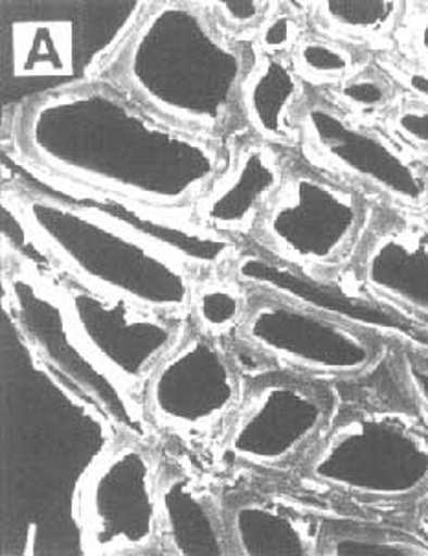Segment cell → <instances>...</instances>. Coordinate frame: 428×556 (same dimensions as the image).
<instances>
[{
  "mask_svg": "<svg viewBox=\"0 0 428 556\" xmlns=\"http://www.w3.org/2000/svg\"><path fill=\"white\" fill-rule=\"evenodd\" d=\"M239 101L256 138L276 148L300 138V109L304 105V81L284 58L265 55L247 71Z\"/></svg>",
  "mask_w": 428,
  "mask_h": 556,
  "instance_id": "18",
  "label": "cell"
},
{
  "mask_svg": "<svg viewBox=\"0 0 428 556\" xmlns=\"http://www.w3.org/2000/svg\"><path fill=\"white\" fill-rule=\"evenodd\" d=\"M239 334L268 358L316 375L363 374L379 355L374 332L270 290L252 289Z\"/></svg>",
  "mask_w": 428,
  "mask_h": 556,
  "instance_id": "10",
  "label": "cell"
},
{
  "mask_svg": "<svg viewBox=\"0 0 428 556\" xmlns=\"http://www.w3.org/2000/svg\"><path fill=\"white\" fill-rule=\"evenodd\" d=\"M4 201L79 283L153 313L190 311L193 270L155 244L52 197L12 188Z\"/></svg>",
  "mask_w": 428,
  "mask_h": 556,
  "instance_id": "4",
  "label": "cell"
},
{
  "mask_svg": "<svg viewBox=\"0 0 428 556\" xmlns=\"http://www.w3.org/2000/svg\"><path fill=\"white\" fill-rule=\"evenodd\" d=\"M119 76L151 113L206 138L230 122L247 66L196 7L159 2L119 55Z\"/></svg>",
  "mask_w": 428,
  "mask_h": 556,
  "instance_id": "2",
  "label": "cell"
},
{
  "mask_svg": "<svg viewBox=\"0 0 428 556\" xmlns=\"http://www.w3.org/2000/svg\"><path fill=\"white\" fill-rule=\"evenodd\" d=\"M149 8L133 0H4V108L28 109L96 85Z\"/></svg>",
  "mask_w": 428,
  "mask_h": 556,
  "instance_id": "3",
  "label": "cell"
},
{
  "mask_svg": "<svg viewBox=\"0 0 428 556\" xmlns=\"http://www.w3.org/2000/svg\"><path fill=\"white\" fill-rule=\"evenodd\" d=\"M214 8L226 26L236 28V30H244V28L257 26L262 21H267L270 4L247 0V2H217Z\"/></svg>",
  "mask_w": 428,
  "mask_h": 556,
  "instance_id": "27",
  "label": "cell"
},
{
  "mask_svg": "<svg viewBox=\"0 0 428 556\" xmlns=\"http://www.w3.org/2000/svg\"><path fill=\"white\" fill-rule=\"evenodd\" d=\"M322 553L333 556H417L428 555V549L392 534L344 531L331 534Z\"/></svg>",
  "mask_w": 428,
  "mask_h": 556,
  "instance_id": "23",
  "label": "cell"
},
{
  "mask_svg": "<svg viewBox=\"0 0 428 556\" xmlns=\"http://www.w3.org/2000/svg\"><path fill=\"white\" fill-rule=\"evenodd\" d=\"M399 84L403 85L419 103L428 105V66L423 63H403L392 66Z\"/></svg>",
  "mask_w": 428,
  "mask_h": 556,
  "instance_id": "29",
  "label": "cell"
},
{
  "mask_svg": "<svg viewBox=\"0 0 428 556\" xmlns=\"http://www.w3.org/2000/svg\"><path fill=\"white\" fill-rule=\"evenodd\" d=\"M24 154L60 177L180 210L219 173L209 138L100 85L24 109Z\"/></svg>",
  "mask_w": 428,
  "mask_h": 556,
  "instance_id": "1",
  "label": "cell"
},
{
  "mask_svg": "<svg viewBox=\"0 0 428 556\" xmlns=\"http://www.w3.org/2000/svg\"><path fill=\"white\" fill-rule=\"evenodd\" d=\"M326 396L315 386L265 377L250 388L226 430V456L250 467L287 465L318 438L326 425Z\"/></svg>",
  "mask_w": 428,
  "mask_h": 556,
  "instance_id": "14",
  "label": "cell"
},
{
  "mask_svg": "<svg viewBox=\"0 0 428 556\" xmlns=\"http://www.w3.org/2000/svg\"><path fill=\"white\" fill-rule=\"evenodd\" d=\"M363 199L316 173L289 172L257 225L267 254L287 267L320 278L335 268L361 236Z\"/></svg>",
  "mask_w": 428,
  "mask_h": 556,
  "instance_id": "7",
  "label": "cell"
},
{
  "mask_svg": "<svg viewBox=\"0 0 428 556\" xmlns=\"http://www.w3.org/2000/svg\"><path fill=\"white\" fill-rule=\"evenodd\" d=\"M234 555L311 556L322 553L315 521L270 503L250 500L228 513Z\"/></svg>",
  "mask_w": 428,
  "mask_h": 556,
  "instance_id": "19",
  "label": "cell"
},
{
  "mask_svg": "<svg viewBox=\"0 0 428 556\" xmlns=\"http://www.w3.org/2000/svg\"><path fill=\"white\" fill-rule=\"evenodd\" d=\"M300 30L302 26L291 13L281 12L270 15L263 23L262 34H260V42L265 54L281 58L292 48H297L298 42L302 41Z\"/></svg>",
  "mask_w": 428,
  "mask_h": 556,
  "instance_id": "25",
  "label": "cell"
},
{
  "mask_svg": "<svg viewBox=\"0 0 428 556\" xmlns=\"http://www.w3.org/2000/svg\"><path fill=\"white\" fill-rule=\"evenodd\" d=\"M4 289L8 318L32 351L78 391L109 427L124 438L148 443L153 438V420L143 399L96 358L72 324L55 283L26 268H15L8 274Z\"/></svg>",
  "mask_w": 428,
  "mask_h": 556,
  "instance_id": "5",
  "label": "cell"
},
{
  "mask_svg": "<svg viewBox=\"0 0 428 556\" xmlns=\"http://www.w3.org/2000/svg\"><path fill=\"white\" fill-rule=\"evenodd\" d=\"M399 369L412 395L428 412V355L414 348L406 350L399 361Z\"/></svg>",
  "mask_w": 428,
  "mask_h": 556,
  "instance_id": "28",
  "label": "cell"
},
{
  "mask_svg": "<svg viewBox=\"0 0 428 556\" xmlns=\"http://www.w3.org/2000/svg\"><path fill=\"white\" fill-rule=\"evenodd\" d=\"M300 138L329 169L368 184L401 206L428 204V169L392 138L364 127L329 101H305Z\"/></svg>",
  "mask_w": 428,
  "mask_h": 556,
  "instance_id": "11",
  "label": "cell"
},
{
  "mask_svg": "<svg viewBox=\"0 0 428 556\" xmlns=\"http://www.w3.org/2000/svg\"><path fill=\"white\" fill-rule=\"evenodd\" d=\"M243 285L238 278H206L196 283L190 311L197 331L215 340L239 331L250 303Z\"/></svg>",
  "mask_w": 428,
  "mask_h": 556,
  "instance_id": "20",
  "label": "cell"
},
{
  "mask_svg": "<svg viewBox=\"0 0 428 556\" xmlns=\"http://www.w3.org/2000/svg\"><path fill=\"white\" fill-rule=\"evenodd\" d=\"M4 169L12 175V188L68 202L109 220L111 225L155 244L191 270H214L238 257V239L204 228L177 210L151 206L131 197L100 190L95 186L60 177L37 166L26 154H4Z\"/></svg>",
  "mask_w": 428,
  "mask_h": 556,
  "instance_id": "9",
  "label": "cell"
},
{
  "mask_svg": "<svg viewBox=\"0 0 428 556\" xmlns=\"http://www.w3.org/2000/svg\"><path fill=\"white\" fill-rule=\"evenodd\" d=\"M339 98L357 113L374 114L385 111L392 103L393 92L381 74L357 72L342 81Z\"/></svg>",
  "mask_w": 428,
  "mask_h": 556,
  "instance_id": "24",
  "label": "cell"
},
{
  "mask_svg": "<svg viewBox=\"0 0 428 556\" xmlns=\"http://www.w3.org/2000/svg\"><path fill=\"white\" fill-rule=\"evenodd\" d=\"M408 36L417 58L421 60L423 65L428 66V4H419L416 8L408 23Z\"/></svg>",
  "mask_w": 428,
  "mask_h": 556,
  "instance_id": "30",
  "label": "cell"
},
{
  "mask_svg": "<svg viewBox=\"0 0 428 556\" xmlns=\"http://www.w3.org/2000/svg\"><path fill=\"white\" fill-rule=\"evenodd\" d=\"M161 539L169 555H234L228 520L209 492L186 473H167L159 483Z\"/></svg>",
  "mask_w": 428,
  "mask_h": 556,
  "instance_id": "17",
  "label": "cell"
},
{
  "mask_svg": "<svg viewBox=\"0 0 428 556\" xmlns=\"http://www.w3.org/2000/svg\"><path fill=\"white\" fill-rule=\"evenodd\" d=\"M287 173L276 146L260 138L247 140L238 146L225 172L217 173L199 197L197 223L232 239L256 230Z\"/></svg>",
  "mask_w": 428,
  "mask_h": 556,
  "instance_id": "15",
  "label": "cell"
},
{
  "mask_svg": "<svg viewBox=\"0 0 428 556\" xmlns=\"http://www.w3.org/2000/svg\"><path fill=\"white\" fill-rule=\"evenodd\" d=\"M392 129L403 142L412 148L428 149V105L408 103L398 109L392 116Z\"/></svg>",
  "mask_w": 428,
  "mask_h": 556,
  "instance_id": "26",
  "label": "cell"
},
{
  "mask_svg": "<svg viewBox=\"0 0 428 556\" xmlns=\"http://www.w3.org/2000/svg\"><path fill=\"white\" fill-rule=\"evenodd\" d=\"M155 459L137 439L124 438L90 463L76 494L85 553L135 555L161 539Z\"/></svg>",
  "mask_w": 428,
  "mask_h": 556,
  "instance_id": "8",
  "label": "cell"
},
{
  "mask_svg": "<svg viewBox=\"0 0 428 556\" xmlns=\"http://www.w3.org/2000/svg\"><path fill=\"white\" fill-rule=\"evenodd\" d=\"M307 472L357 496H416L428 483V432L393 415L355 412L316 444Z\"/></svg>",
  "mask_w": 428,
  "mask_h": 556,
  "instance_id": "6",
  "label": "cell"
},
{
  "mask_svg": "<svg viewBox=\"0 0 428 556\" xmlns=\"http://www.w3.org/2000/svg\"><path fill=\"white\" fill-rule=\"evenodd\" d=\"M241 384L219 340L201 331L180 334L143 384L151 420L179 432H209L232 414Z\"/></svg>",
  "mask_w": 428,
  "mask_h": 556,
  "instance_id": "12",
  "label": "cell"
},
{
  "mask_svg": "<svg viewBox=\"0 0 428 556\" xmlns=\"http://www.w3.org/2000/svg\"><path fill=\"white\" fill-rule=\"evenodd\" d=\"M372 296L428 321V225L390 219L375 226L357 261Z\"/></svg>",
  "mask_w": 428,
  "mask_h": 556,
  "instance_id": "16",
  "label": "cell"
},
{
  "mask_svg": "<svg viewBox=\"0 0 428 556\" xmlns=\"http://www.w3.org/2000/svg\"><path fill=\"white\" fill-rule=\"evenodd\" d=\"M353 66V54L342 45L320 37L302 39L294 48V68L315 81L345 79Z\"/></svg>",
  "mask_w": 428,
  "mask_h": 556,
  "instance_id": "22",
  "label": "cell"
},
{
  "mask_svg": "<svg viewBox=\"0 0 428 556\" xmlns=\"http://www.w3.org/2000/svg\"><path fill=\"white\" fill-rule=\"evenodd\" d=\"M405 4L385 0H331L318 4V15L331 28L357 37H382L395 28Z\"/></svg>",
  "mask_w": 428,
  "mask_h": 556,
  "instance_id": "21",
  "label": "cell"
},
{
  "mask_svg": "<svg viewBox=\"0 0 428 556\" xmlns=\"http://www.w3.org/2000/svg\"><path fill=\"white\" fill-rule=\"evenodd\" d=\"M72 324L96 358L138 391L180 338L167 314L153 313L100 290L65 279L55 283Z\"/></svg>",
  "mask_w": 428,
  "mask_h": 556,
  "instance_id": "13",
  "label": "cell"
}]
</instances>
